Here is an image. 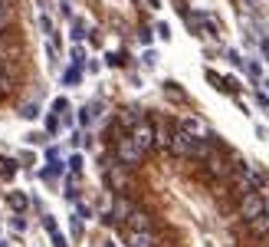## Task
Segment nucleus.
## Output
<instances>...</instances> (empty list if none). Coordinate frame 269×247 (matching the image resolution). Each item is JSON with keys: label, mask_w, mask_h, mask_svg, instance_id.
I'll return each instance as SVG.
<instances>
[{"label": "nucleus", "mask_w": 269, "mask_h": 247, "mask_svg": "<svg viewBox=\"0 0 269 247\" xmlns=\"http://www.w3.org/2000/svg\"><path fill=\"white\" fill-rule=\"evenodd\" d=\"M145 155H148V152H141V148L131 142V135H122V139L115 142V158H118V165H122L125 171L138 168V165L145 162Z\"/></svg>", "instance_id": "f257e3e1"}, {"label": "nucleus", "mask_w": 269, "mask_h": 247, "mask_svg": "<svg viewBox=\"0 0 269 247\" xmlns=\"http://www.w3.org/2000/svg\"><path fill=\"white\" fill-rule=\"evenodd\" d=\"M266 198L259 195V191H249V195H243L240 198V218L246 221V224H253L256 218H262V214H266Z\"/></svg>", "instance_id": "f03ea898"}, {"label": "nucleus", "mask_w": 269, "mask_h": 247, "mask_svg": "<svg viewBox=\"0 0 269 247\" xmlns=\"http://www.w3.org/2000/svg\"><path fill=\"white\" fill-rule=\"evenodd\" d=\"M194 142H197V139H191V135L181 132V129H174V132H171V142H167V152H171V155H177V158H191V155H194Z\"/></svg>", "instance_id": "7ed1b4c3"}, {"label": "nucleus", "mask_w": 269, "mask_h": 247, "mask_svg": "<svg viewBox=\"0 0 269 247\" xmlns=\"http://www.w3.org/2000/svg\"><path fill=\"white\" fill-rule=\"evenodd\" d=\"M131 142H135L141 152L154 148V126L151 122H135V129H131Z\"/></svg>", "instance_id": "20e7f679"}, {"label": "nucleus", "mask_w": 269, "mask_h": 247, "mask_svg": "<svg viewBox=\"0 0 269 247\" xmlns=\"http://www.w3.org/2000/svg\"><path fill=\"white\" fill-rule=\"evenodd\" d=\"M105 184H109L112 191H118V195H125V191H128V171H125L122 165L105 168Z\"/></svg>", "instance_id": "39448f33"}, {"label": "nucleus", "mask_w": 269, "mask_h": 247, "mask_svg": "<svg viewBox=\"0 0 269 247\" xmlns=\"http://www.w3.org/2000/svg\"><path fill=\"white\" fill-rule=\"evenodd\" d=\"M125 247H158V234L154 231H131Z\"/></svg>", "instance_id": "423d86ee"}, {"label": "nucleus", "mask_w": 269, "mask_h": 247, "mask_svg": "<svg viewBox=\"0 0 269 247\" xmlns=\"http://www.w3.org/2000/svg\"><path fill=\"white\" fill-rule=\"evenodd\" d=\"M227 175H230V165H227V158H223V155H217V152H214V155L207 158V178H227Z\"/></svg>", "instance_id": "0eeeda50"}, {"label": "nucleus", "mask_w": 269, "mask_h": 247, "mask_svg": "<svg viewBox=\"0 0 269 247\" xmlns=\"http://www.w3.org/2000/svg\"><path fill=\"white\" fill-rule=\"evenodd\" d=\"M125 224H128V231H151V214L135 208V211L128 214V221H125Z\"/></svg>", "instance_id": "6e6552de"}, {"label": "nucleus", "mask_w": 269, "mask_h": 247, "mask_svg": "<svg viewBox=\"0 0 269 247\" xmlns=\"http://www.w3.org/2000/svg\"><path fill=\"white\" fill-rule=\"evenodd\" d=\"M131 211H135V208H131V201H128V198H118V201H115V211H112V221H128V214Z\"/></svg>", "instance_id": "1a4fd4ad"}, {"label": "nucleus", "mask_w": 269, "mask_h": 247, "mask_svg": "<svg viewBox=\"0 0 269 247\" xmlns=\"http://www.w3.org/2000/svg\"><path fill=\"white\" fill-rule=\"evenodd\" d=\"M7 205L14 208V211H20V214H23L30 201H27V195H23V191H10V195H7Z\"/></svg>", "instance_id": "9d476101"}, {"label": "nucleus", "mask_w": 269, "mask_h": 247, "mask_svg": "<svg viewBox=\"0 0 269 247\" xmlns=\"http://www.w3.org/2000/svg\"><path fill=\"white\" fill-rule=\"evenodd\" d=\"M0 165H4V168H0V175L10 181V178L17 175V162H14V158H0Z\"/></svg>", "instance_id": "9b49d317"}, {"label": "nucleus", "mask_w": 269, "mask_h": 247, "mask_svg": "<svg viewBox=\"0 0 269 247\" xmlns=\"http://www.w3.org/2000/svg\"><path fill=\"white\" fill-rule=\"evenodd\" d=\"M66 112H69V102H66V99H56V102H53V115H66Z\"/></svg>", "instance_id": "f8f14e48"}, {"label": "nucleus", "mask_w": 269, "mask_h": 247, "mask_svg": "<svg viewBox=\"0 0 269 247\" xmlns=\"http://www.w3.org/2000/svg\"><path fill=\"white\" fill-rule=\"evenodd\" d=\"M62 79H66V83H69V86H72V83H79V66H72V70L66 73V76H62Z\"/></svg>", "instance_id": "ddd939ff"}, {"label": "nucleus", "mask_w": 269, "mask_h": 247, "mask_svg": "<svg viewBox=\"0 0 269 247\" xmlns=\"http://www.w3.org/2000/svg\"><path fill=\"white\" fill-rule=\"evenodd\" d=\"M207 79H210V83H214V86H217V89H223V76H217V73H214V70H207Z\"/></svg>", "instance_id": "4468645a"}, {"label": "nucleus", "mask_w": 269, "mask_h": 247, "mask_svg": "<svg viewBox=\"0 0 269 247\" xmlns=\"http://www.w3.org/2000/svg\"><path fill=\"white\" fill-rule=\"evenodd\" d=\"M46 129H49V132H59V119H56V115H49V119H46Z\"/></svg>", "instance_id": "2eb2a0df"}, {"label": "nucleus", "mask_w": 269, "mask_h": 247, "mask_svg": "<svg viewBox=\"0 0 269 247\" xmlns=\"http://www.w3.org/2000/svg\"><path fill=\"white\" fill-rule=\"evenodd\" d=\"M20 115H23V119H36V115H40V112H36V106H27V109H23Z\"/></svg>", "instance_id": "dca6fc26"}, {"label": "nucleus", "mask_w": 269, "mask_h": 247, "mask_svg": "<svg viewBox=\"0 0 269 247\" xmlns=\"http://www.w3.org/2000/svg\"><path fill=\"white\" fill-rule=\"evenodd\" d=\"M69 168H72V171H79V168H82V158L72 155V158H69Z\"/></svg>", "instance_id": "f3484780"}, {"label": "nucleus", "mask_w": 269, "mask_h": 247, "mask_svg": "<svg viewBox=\"0 0 269 247\" xmlns=\"http://www.w3.org/2000/svg\"><path fill=\"white\" fill-rule=\"evenodd\" d=\"M40 27L46 30V33H53V23H49V17H40Z\"/></svg>", "instance_id": "a211bd4d"}, {"label": "nucleus", "mask_w": 269, "mask_h": 247, "mask_svg": "<svg viewBox=\"0 0 269 247\" xmlns=\"http://www.w3.org/2000/svg\"><path fill=\"white\" fill-rule=\"evenodd\" d=\"M53 244H56V247H66V237H62V234L56 231V234H53Z\"/></svg>", "instance_id": "6ab92c4d"}, {"label": "nucleus", "mask_w": 269, "mask_h": 247, "mask_svg": "<svg viewBox=\"0 0 269 247\" xmlns=\"http://www.w3.org/2000/svg\"><path fill=\"white\" fill-rule=\"evenodd\" d=\"M46 4H49V0H40V7H46Z\"/></svg>", "instance_id": "aec40b11"}, {"label": "nucleus", "mask_w": 269, "mask_h": 247, "mask_svg": "<svg viewBox=\"0 0 269 247\" xmlns=\"http://www.w3.org/2000/svg\"><path fill=\"white\" fill-rule=\"evenodd\" d=\"M0 247H7V244H4V240H0Z\"/></svg>", "instance_id": "412c9836"}, {"label": "nucleus", "mask_w": 269, "mask_h": 247, "mask_svg": "<svg viewBox=\"0 0 269 247\" xmlns=\"http://www.w3.org/2000/svg\"><path fill=\"white\" fill-rule=\"evenodd\" d=\"M266 218H269V208H266Z\"/></svg>", "instance_id": "4be33fe9"}]
</instances>
